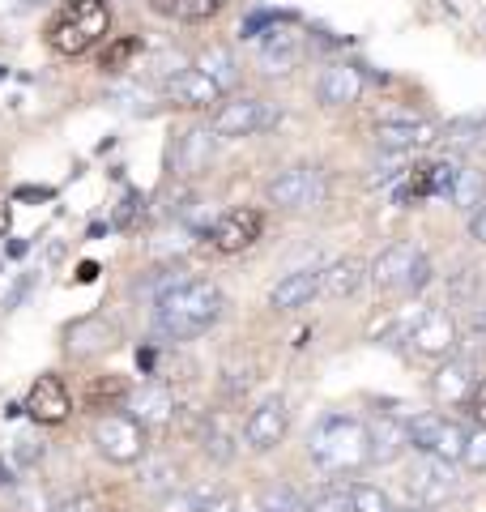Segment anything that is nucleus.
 Segmentation results:
<instances>
[{"instance_id": "obj_29", "label": "nucleus", "mask_w": 486, "mask_h": 512, "mask_svg": "<svg viewBox=\"0 0 486 512\" xmlns=\"http://www.w3.org/2000/svg\"><path fill=\"white\" fill-rule=\"evenodd\" d=\"M222 0H154V9L158 13H171V18H180V22H205V18H214Z\"/></svg>"}, {"instance_id": "obj_3", "label": "nucleus", "mask_w": 486, "mask_h": 512, "mask_svg": "<svg viewBox=\"0 0 486 512\" xmlns=\"http://www.w3.org/2000/svg\"><path fill=\"white\" fill-rule=\"evenodd\" d=\"M107 30H111V13H107L103 0H81V5L64 9L56 18L52 47L60 56H81V52H90L99 39H107Z\"/></svg>"}, {"instance_id": "obj_30", "label": "nucleus", "mask_w": 486, "mask_h": 512, "mask_svg": "<svg viewBox=\"0 0 486 512\" xmlns=\"http://www.w3.org/2000/svg\"><path fill=\"white\" fill-rule=\"evenodd\" d=\"M457 210H474V205H482L486 197H482V171H474V167H461V180H457V188H452V197H448Z\"/></svg>"}, {"instance_id": "obj_14", "label": "nucleus", "mask_w": 486, "mask_h": 512, "mask_svg": "<svg viewBox=\"0 0 486 512\" xmlns=\"http://www.w3.org/2000/svg\"><path fill=\"white\" fill-rule=\"evenodd\" d=\"M26 410H30V419H35V423L56 427V423L69 419L73 397H69V389H64V380H60V376H39L35 384H30Z\"/></svg>"}, {"instance_id": "obj_12", "label": "nucleus", "mask_w": 486, "mask_h": 512, "mask_svg": "<svg viewBox=\"0 0 486 512\" xmlns=\"http://www.w3.org/2000/svg\"><path fill=\"white\" fill-rule=\"evenodd\" d=\"M261 231H265L261 210H226L222 218H214V227H209V244L226 256H235L243 248H252L256 239H261Z\"/></svg>"}, {"instance_id": "obj_20", "label": "nucleus", "mask_w": 486, "mask_h": 512, "mask_svg": "<svg viewBox=\"0 0 486 512\" xmlns=\"http://www.w3.org/2000/svg\"><path fill=\"white\" fill-rule=\"evenodd\" d=\"M167 94L180 107H209V103H222V86L214 82V77L209 73H201L197 64H192V69H184V73H175L171 82H167Z\"/></svg>"}, {"instance_id": "obj_19", "label": "nucleus", "mask_w": 486, "mask_h": 512, "mask_svg": "<svg viewBox=\"0 0 486 512\" xmlns=\"http://www.w3.org/2000/svg\"><path fill=\"white\" fill-rule=\"evenodd\" d=\"M316 295H324L320 291V269H295V274H286L269 291V308L273 312H299V308H312Z\"/></svg>"}, {"instance_id": "obj_21", "label": "nucleus", "mask_w": 486, "mask_h": 512, "mask_svg": "<svg viewBox=\"0 0 486 512\" xmlns=\"http://www.w3.org/2000/svg\"><path fill=\"white\" fill-rule=\"evenodd\" d=\"M214 128H188V133L180 137V146H175V167H180V175H201V171H209V163H214Z\"/></svg>"}, {"instance_id": "obj_43", "label": "nucleus", "mask_w": 486, "mask_h": 512, "mask_svg": "<svg viewBox=\"0 0 486 512\" xmlns=\"http://www.w3.org/2000/svg\"><path fill=\"white\" fill-rule=\"evenodd\" d=\"M26 291H30V278H22V282H18V286H13V295H9V299H5V308H18V299H22V295H26Z\"/></svg>"}, {"instance_id": "obj_17", "label": "nucleus", "mask_w": 486, "mask_h": 512, "mask_svg": "<svg viewBox=\"0 0 486 512\" xmlns=\"http://www.w3.org/2000/svg\"><path fill=\"white\" fill-rule=\"evenodd\" d=\"M299 60H303V39L290 26H269L261 39V73L282 77L290 69H299Z\"/></svg>"}, {"instance_id": "obj_37", "label": "nucleus", "mask_w": 486, "mask_h": 512, "mask_svg": "<svg viewBox=\"0 0 486 512\" xmlns=\"http://www.w3.org/2000/svg\"><path fill=\"white\" fill-rule=\"evenodd\" d=\"M43 457V444H35V440H13V461L26 470V466H35V461Z\"/></svg>"}, {"instance_id": "obj_36", "label": "nucleus", "mask_w": 486, "mask_h": 512, "mask_svg": "<svg viewBox=\"0 0 486 512\" xmlns=\"http://www.w3.org/2000/svg\"><path fill=\"white\" fill-rule=\"evenodd\" d=\"M137 39H120L116 47H111V52H103V69H111V73H120L124 69V64H128V56H133L137 52Z\"/></svg>"}, {"instance_id": "obj_44", "label": "nucleus", "mask_w": 486, "mask_h": 512, "mask_svg": "<svg viewBox=\"0 0 486 512\" xmlns=\"http://www.w3.org/2000/svg\"><path fill=\"white\" fill-rule=\"evenodd\" d=\"M393 512H423V508H414V504H410V508H393Z\"/></svg>"}, {"instance_id": "obj_32", "label": "nucleus", "mask_w": 486, "mask_h": 512, "mask_svg": "<svg viewBox=\"0 0 486 512\" xmlns=\"http://www.w3.org/2000/svg\"><path fill=\"white\" fill-rule=\"evenodd\" d=\"M184 282H188V278H184V265H171V269H162V274H154L150 282H145V295L158 303V299H167L175 286H184Z\"/></svg>"}, {"instance_id": "obj_26", "label": "nucleus", "mask_w": 486, "mask_h": 512, "mask_svg": "<svg viewBox=\"0 0 486 512\" xmlns=\"http://www.w3.org/2000/svg\"><path fill=\"white\" fill-rule=\"evenodd\" d=\"M256 512H307V500L290 483H269L256 495Z\"/></svg>"}, {"instance_id": "obj_7", "label": "nucleus", "mask_w": 486, "mask_h": 512, "mask_svg": "<svg viewBox=\"0 0 486 512\" xmlns=\"http://www.w3.org/2000/svg\"><path fill=\"white\" fill-rule=\"evenodd\" d=\"M405 491H410L414 508H440L452 500V491H457V474H452V461H440V457H427L418 453L410 474H405Z\"/></svg>"}, {"instance_id": "obj_22", "label": "nucleus", "mask_w": 486, "mask_h": 512, "mask_svg": "<svg viewBox=\"0 0 486 512\" xmlns=\"http://www.w3.org/2000/svg\"><path fill=\"white\" fill-rule=\"evenodd\" d=\"M128 410H133V419L145 423V427H162V423H171V414H175V393L167 389V384H141V389L133 393V402H128Z\"/></svg>"}, {"instance_id": "obj_42", "label": "nucleus", "mask_w": 486, "mask_h": 512, "mask_svg": "<svg viewBox=\"0 0 486 512\" xmlns=\"http://www.w3.org/2000/svg\"><path fill=\"white\" fill-rule=\"evenodd\" d=\"M201 512H239V504H235V495H218V500H209Z\"/></svg>"}, {"instance_id": "obj_41", "label": "nucleus", "mask_w": 486, "mask_h": 512, "mask_svg": "<svg viewBox=\"0 0 486 512\" xmlns=\"http://www.w3.org/2000/svg\"><path fill=\"white\" fill-rule=\"evenodd\" d=\"M431 282V261H427V256H423V265H418L414 269V278L410 282H405V291H423V286Z\"/></svg>"}, {"instance_id": "obj_25", "label": "nucleus", "mask_w": 486, "mask_h": 512, "mask_svg": "<svg viewBox=\"0 0 486 512\" xmlns=\"http://www.w3.org/2000/svg\"><path fill=\"white\" fill-rule=\"evenodd\" d=\"M111 338H116V329H111L103 316H90V320H77L69 329V350L73 355H99V350L111 346Z\"/></svg>"}, {"instance_id": "obj_24", "label": "nucleus", "mask_w": 486, "mask_h": 512, "mask_svg": "<svg viewBox=\"0 0 486 512\" xmlns=\"http://www.w3.org/2000/svg\"><path fill=\"white\" fill-rule=\"evenodd\" d=\"M137 487L162 500V495L180 491V466H175L171 457H145L141 470H137Z\"/></svg>"}, {"instance_id": "obj_1", "label": "nucleus", "mask_w": 486, "mask_h": 512, "mask_svg": "<svg viewBox=\"0 0 486 512\" xmlns=\"http://www.w3.org/2000/svg\"><path fill=\"white\" fill-rule=\"evenodd\" d=\"M226 312V295L218 282L188 278L184 286H175L167 299L154 303V325L167 342H192L209 333Z\"/></svg>"}, {"instance_id": "obj_27", "label": "nucleus", "mask_w": 486, "mask_h": 512, "mask_svg": "<svg viewBox=\"0 0 486 512\" xmlns=\"http://www.w3.org/2000/svg\"><path fill=\"white\" fill-rule=\"evenodd\" d=\"M9 504H13V512H52L56 508L52 495H47L35 478H18V483L9 487Z\"/></svg>"}, {"instance_id": "obj_8", "label": "nucleus", "mask_w": 486, "mask_h": 512, "mask_svg": "<svg viewBox=\"0 0 486 512\" xmlns=\"http://www.w3.org/2000/svg\"><path fill=\"white\" fill-rule=\"evenodd\" d=\"M269 124H278V111H273L265 99H252V94H239V99H231V103H218L214 120H209L214 137H222V141L252 137V133H261V128H269Z\"/></svg>"}, {"instance_id": "obj_33", "label": "nucleus", "mask_w": 486, "mask_h": 512, "mask_svg": "<svg viewBox=\"0 0 486 512\" xmlns=\"http://www.w3.org/2000/svg\"><path fill=\"white\" fill-rule=\"evenodd\" d=\"M307 512H354L350 504V487H329L316 500H307Z\"/></svg>"}, {"instance_id": "obj_10", "label": "nucleus", "mask_w": 486, "mask_h": 512, "mask_svg": "<svg viewBox=\"0 0 486 512\" xmlns=\"http://www.w3.org/2000/svg\"><path fill=\"white\" fill-rule=\"evenodd\" d=\"M286 427H290L286 402L282 397H265V402L248 414V423H243V444H248L252 453H273V448L286 440Z\"/></svg>"}, {"instance_id": "obj_13", "label": "nucleus", "mask_w": 486, "mask_h": 512, "mask_svg": "<svg viewBox=\"0 0 486 512\" xmlns=\"http://www.w3.org/2000/svg\"><path fill=\"white\" fill-rule=\"evenodd\" d=\"M316 99L320 107H354L363 99V69L346 60H333L316 82Z\"/></svg>"}, {"instance_id": "obj_31", "label": "nucleus", "mask_w": 486, "mask_h": 512, "mask_svg": "<svg viewBox=\"0 0 486 512\" xmlns=\"http://www.w3.org/2000/svg\"><path fill=\"white\" fill-rule=\"evenodd\" d=\"M350 504H354V512H393L388 491L376 483H350Z\"/></svg>"}, {"instance_id": "obj_15", "label": "nucleus", "mask_w": 486, "mask_h": 512, "mask_svg": "<svg viewBox=\"0 0 486 512\" xmlns=\"http://www.w3.org/2000/svg\"><path fill=\"white\" fill-rule=\"evenodd\" d=\"M371 137H376V150H380V154L405 158V154L423 150L427 141H435V128L423 124V120H380Z\"/></svg>"}, {"instance_id": "obj_38", "label": "nucleus", "mask_w": 486, "mask_h": 512, "mask_svg": "<svg viewBox=\"0 0 486 512\" xmlns=\"http://www.w3.org/2000/svg\"><path fill=\"white\" fill-rule=\"evenodd\" d=\"M52 512H99V500H94V495H69V500H60Z\"/></svg>"}, {"instance_id": "obj_35", "label": "nucleus", "mask_w": 486, "mask_h": 512, "mask_svg": "<svg viewBox=\"0 0 486 512\" xmlns=\"http://www.w3.org/2000/svg\"><path fill=\"white\" fill-rule=\"evenodd\" d=\"M461 333L469 342H478V346H486V303H474L469 308V316H465V325H461Z\"/></svg>"}, {"instance_id": "obj_9", "label": "nucleus", "mask_w": 486, "mask_h": 512, "mask_svg": "<svg viewBox=\"0 0 486 512\" xmlns=\"http://www.w3.org/2000/svg\"><path fill=\"white\" fill-rule=\"evenodd\" d=\"M457 342H461V325H457V316L444 308H423L410 325V346L423 359H452Z\"/></svg>"}, {"instance_id": "obj_28", "label": "nucleus", "mask_w": 486, "mask_h": 512, "mask_svg": "<svg viewBox=\"0 0 486 512\" xmlns=\"http://www.w3.org/2000/svg\"><path fill=\"white\" fill-rule=\"evenodd\" d=\"M197 69L214 77L222 90H231V86H235V56L226 52V47H205V52L197 56Z\"/></svg>"}, {"instance_id": "obj_18", "label": "nucleus", "mask_w": 486, "mask_h": 512, "mask_svg": "<svg viewBox=\"0 0 486 512\" xmlns=\"http://www.w3.org/2000/svg\"><path fill=\"white\" fill-rule=\"evenodd\" d=\"M474 389H478L474 363L457 359V355H452L440 372H435V380H431V393H435V402H440V406H469Z\"/></svg>"}, {"instance_id": "obj_5", "label": "nucleus", "mask_w": 486, "mask_h": 512, "mask_svg": "<svg viewBox=\"0 0 486 512\" xmlns=\"http://www.w3.org/2000/svg\"><path fill=\"white\" fill-rule=\"evenodd\" d=\"M94 448L116 461V466H137L145 461V423H137L133 414H103L99 423H94Z\"/></svg>"}, {"instance_id": "obj_40", "label": "nucleus", "mask_w": 486, "mask_h": 512, "mask_svg": "<svg viewBox=\"0 0 486 512\" xmlns=\"http://www.w3.org/2000/svg\"><path fill=\"white\" fill-rule=\"evenodd\" d=\"M469 410H474V419L486 427V376L478 380V389H474V397H469Z\"/></svg>"}, {"instance_id": "obj_11", "label": "nucleus", "mask_w": 486, "mask_h": 512, "mask_svg": "<svg viewBox=\"0 0 486 512\" xmlns=\"http://www.w3.org/2000/svg\"><path fill=\"white\" fill-rule=\"evenodd\" d=\"M423 265V252L410 239H397V244H388L376 261H371L367 278L380 286V291H405V282L414 278V269Z\"/></svg>"}, {"instance_id": "obj_34", "label": "nucleus", "mask_w": 486, "mask_h": 512, "mask_svg": "<svg viewBox=\"0 0 486 512\" xmlns=\"http://www.w3.org/2000/svg\"><path fill=\"white\" fill-rule=\"evenodd\" d=\"M461 466H469L474 474H486V427L478 423L474 431H469V440H465V457H461Z\"/></svg>"}, {"instance_id": "obj_4", "label": "nucleus", "mask_w": 486, "mask_h": 512, "mask_svg": "<svg viewBox=\"0 0 486 512\" xmlns=\"http://www.w3.org/2000/svg\"><path fill=\"white\" fill-rule=\"evenodd\" d=\"M405 427H410V448L414 453H427V457H440V461H457L465 457V440H469V431L461 423H452L444 419V414H414V419H405Z\"/></svg>"}, {"instance_id": "obj_2", "label": "nucleus", "mask_w": 486, "mask_h": 512, "mask_svg": "<svg viewBox=\"0 0 486 512\" xmlns=\"http://www.w3.org/2000/svg\"><path fill=\"white\" fill-rule=\"evenodd\" d=\"M307 457L316 461L324 474H354L371 461L367 423L354 414H324L307 436Z\"/></svg>"}, {"instance_id": "obj_39", "label": "nucleus", "mask_w": 486, "mask_h": 512, "mask_svg": "<svg viewBox=\"0 0 486 512\" xmlns=\"http://www.w3.org/2000/svg\"><path fill=\"white\" fill-rule=\"evenodd\" d=\"M469 239H478V244H486V201L469 210Z\"/></svg>"}, {"instance_id": "obj_16", "label": "nucleus", "mask_w": 486, "mask_h": 512, "mask_svg": "<svg viewBox=\"0 0 486 512\" xmlns=\"http://www.w3.org/2000/svg\"><path fill=\"white\" fill-rule=\"evenodd\" d=\"M367 444H371V466H393L405 448H410V427L397 414H376L367 423Z\"/></svg>"}, {"instance_id": "obj_6", "label": "nucleus", "mask_w": 486, "mask_h": 512, "mask_svg": "<svg viewBox=\"0 0 486 512\" xmlns=\"http://www.w3.org/2000/svg\"><path fill=\"white\" fill-rule=\"evenodd\" d=\"M265 197L278 210H312L329 197V180L320 167H286L265 184Z\"/></svg>"}, {"instance_id": "obj_23", "label": "nucleus", "mask_w": 486, "mask_h": 512, "mask_svg": "<svg viewBox=\"0 0 486 512\" xmlns=\"http://www.w3.org/2000/svg\"><path fill=\"white\" fill-rule=\"evenodd\" d=\"M363 278H367V265L354 261V256H342V261H333L320 274V291L329 295V299H350L363 286Z\"/></svg>"}]
</instances>
